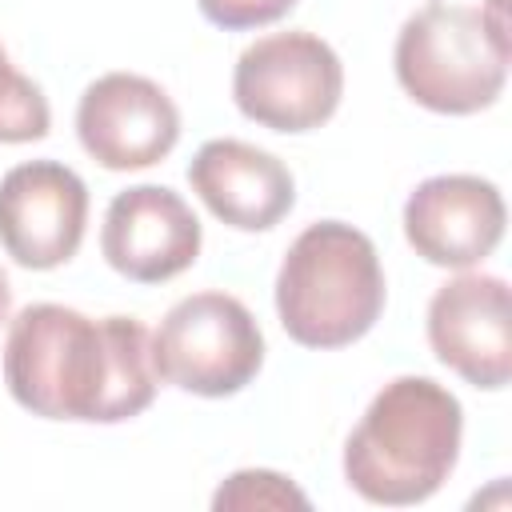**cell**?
I'll return each instance as SVG.
<instances>
[{
  "label": "cell",
  "mask_w": 512,
  "mask_h": 512,
  "mask_svg": "<svg viewBox=\"0 0 512 512\" xmlns=\"http://www.w3.org/2000/svg\"><path fill=\"white\" fill-rule=\"evenodd\" d=\"M212 508L216 512H252V508L284 512V508H308V496L272 468H240L216 488Z\"/></svg>",
  "instance_id": "14"
},
{
  "label": "cell",
  "mask_w": 512,
  "mask_h": 512,
  "mask_svg": "<svg viewBox=\"0 0 512 512\" xmlns=\"http://www.w3.org/2000/svg\"><path fill=\"white\" fill-rule=\"evenodd\" d=\"M384 296L376 244L344 220L308 224L276 272V316L300 348L356 344L380 320Z\"/></svg>",
  "instance_id": "3"
},
{
  "label": "cell",
  "mask_w": 512,
  "mask_h": 512,
  "mask_svg": "<svg viewBox=\"0 0 512 512\" xmlns=\"http://www.w3.org/2000/svg\"><path fill=\"white\" fill-rule=\"evenodd\" d=\"M464 408L432 376L388 380L344 444V480L368 504L408 508L444 488L460 460Z\"/></svg>",
  "instance_id": "2"
},
{
  "label": "cell",
  "mask_w": 512,
  "mask_h": 512,
  "mask_svg": "<svg viewBox=\"0 0 512 512\" xmlns=\"http://www.w3.org/2000/svg\"><path fill=\"white\" fill-rule=\"evenodd\" d=\"M400 88L428 112L472 116L492 108L508 80V32L480 8L428 0L416 8L392 48Z\"/></svg>",
  "instance_id": "4"
},
{
  "label": "cell",
  "mask_w": 512,
  "mask_h": 512,
  "mask_svg": "<svg viewBox=\"0 0 512 512\" xmlns=\"http://www.w3.org/2000/svg\"><path fill=\"white\" fill-rule=\"evenodd\" d=\"M200 220L188 200L164 184H136L112 196L100 228V252L132 284H164L196 264Z\"/></svg>",
  "instance_id": "10"
},
{
  "label": "cell",
  "mask_w": 512,
  "mask_h": 512,
  "mask_svg": "<svg viewBox=\"0 0 512 512\" xmlns=\"http://www.w3.org/2000/svg\"><path fill=\"white\" fill-rule=\"evenodd\" d=\"M8 308H12V288H8V276L0 268V324L8 320Z\"/></svg>",
  "instance_id": "16"
},
{
  "label": "cell",
  "mask_w": 512,
  "mask_h": 512,
  "mask_svg": "<svg viewBox=\"0 0 512 512\" xmlns=\"http://www.w3.org/2000/svg\"><path fill=\"white\" fill-rule=\"evenodd\" d=\"M156 380L220 400L236 396L264 368V332L244 300L228 292H192L176 300L148 336Z\"/></svg>",
  "instance_id": "5"
},
{
  "label": "cell",
  "mask_w": 512,
  "mask_h": 512,
  "mask_svg": "<svg viewBox=\"0 0 512 512\" xmlns=\"http://www.w3.org/2000/svg\"><path fill=\"white\" fill-rule=\"evenodd\" d=\"M188 184L204 208L236 232H268L296 204V180L280 156L248 140H208L188 164Z\"/></svg>",
  "instance_id": "12"
},
{
  "label": "cell",
  "mask_w": 512,
  "mask_h": 512,
  "mask_svg": "<svg viewBox=\"0 0 512 512\" xmlns=\"http://www.w3.org/2000/svg\"><path fill=\"white\" fill-rule=\"evenodd\" d=\"M504 196L472 172L428 176L404 200V236L420 260L436 268H472L504 240Z\"/></svg>",
  "instance_id": "11"
},
{
  "label": "cell",
  "mask_w": 512,
  "mask_h": 512,
  "mask_svg": "<svg viewBox=\"0 0 512 512\" xmlns=\"http://www.w3.org/2000/svg\"><path fill=\"white\" fill-rule=\"evenodd\" d=\"M428 344L472 388H504L512 376L508 284L488 272H460L440 284L428 300Z\"/></svg>",
  "instance_id": "9"
},
{
  "label": "cell",
  "mask_w": 512,
  "mask_h": 512,
  "mask_svg": "<svg viewBox=\"0 0 512 512\" xmlns=\"http://www.w3.org/2000/svg\"><path fill=\"white\" fill-rule=\"evenodd\" d=\"M48 128H52V112H48L40 84H32L24 72H16L0 44V144L44 140Z\"/></svg>",
  "instance_id": "13"
},
{
  "label": "cell",
  "mask_w": 512,
  "mask_h": 512,
  "mask_svg": "<svg viewBox=\"0 0 512 512\" xmlns=\"http://www.w3.org/2000/svg\"><path fill=\"white\" fill-rule=\"evenodd\" d=\"M344 96V64L316 32H272L248 44L232 68L236 108L272 132H312L328 124Z\"/></svg>",
  "instance_id": "6"
},
{
  "label": "cell",
  "mask_w": 512,
  "mask_h": 512,
  "mask_svg": "<svg viewBox=\"0 0 512 512\" xmlns=\"http://www.w3.org/2000/svg\"><path fill=\"white\" fill-rule=\"evenodd\" d=\"M76 136L108 172L152 168L180 140V108L148 76L104 72L80 92Z\"/></svg>",
  "instance_id": "7"
},
{
  "label": "cell",
  "mask_w": 512,
  "mask_h": 512,
  "mask_svg": "<svg viewBox=\"0 0 512 512\" xmlns=\"http://www.w3.org/2000/svg\"><path fill=\"white\" fill-rule=\"evenodd\" d=\"M4 384L44 420H132L156 396L148 328L132 316L92 320L64 304H28L8 324Z\"/></svg>",
  "instance_id": "1"
},
{
  "label": "cell",
  "mask_w": 512,
  "mask_h": 512,
  "mask_svg": "<svg viewBox=\"0 0 512 512\" xmlns=\"http://www.w3.org/2000/svg\"><path fill=\"white\" fill-rule=\"evenodd\" d=\"M200 16L224 32H244V28H264L276 24L296 8V0H196Z\"/></svg>",
  "instance_id": "15"
},
{
  "label": "cell",
  "mask_w": 512,
  "mask_h": 512,
  "mask_svg": "<svg viewBox=\"0 0 512 512\" xmlns=\"http://www.w3.org/2000/svg\"><path fill=\"white\" fill-rule=\"evenodd\" d=\"M88 224V188L60 160H24L0 176V244L32 272L68 264Z\"/></svg>",
  "instance_id": "8"
}]
</instances>
